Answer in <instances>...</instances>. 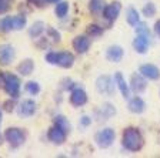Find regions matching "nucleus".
<instances>
[{"label":"nucleus","instance_id":"nucleus-1","mask_svg":"<svg viewBox=\"0 0 160 158\" xmlns=\"http://www.w3.org/2000/svg\"><path fill=\"white\" fill-rule=\"evenodd\" d=\"M122 142H123V147L127 151L132 152H137L142 150L144 144L143 135L134 127H129L123 131V137H122Z\"/></svg>","mask_w":160,"mask_h":158},{"label":"nucleus","instance_id":"nucleus-2","mask_svg":"<svg viewBox=\"0 0 160 158\" xmlns=\"http://www.w3.org/2000/svg\"><path fill=\"white\" fill-rule=\"evenodd\" d=\"M6 93L10 97L17 98L20 93V80L14 74H4V84H3Z\"/></svg>","mask_w":160,"mask_h":158},{"label":"nucleus","instance_id":"nucleus-3","mask_svg":"<svg viewBox=\"0 0 160 158\" xmlns=\"http://www.w3.org/2000/svg\"><path fill=\"white\" fill-rule=\"evenodd\" d=\"M4 138L9 142L12 147H20V145L24 142L26 140V134L20 128H16V127H12V128H7L6 132H4Z\"/></svg>","mask_w":160,"mask_h":158},{"label":"nucleus","instance_id":"nucleus-4","mask_svg":"<svg viewBox=\"0 0 160 158\" xmlns=\"http://www.w3.org/2000/svg\"><path fill=\"white\" fill-rule=\"evenodd\" d=\"M114 138H116V134H114V130L112 128L100 130L96 134V137H94V140H96L97 145L100 148H109L110 145L113 144Z\"/></svg>","mask_w":160,"mask_h":158},{"label":"nucleus","instance_id":"nucleus-5","mask_svg":"<svg viewBox=\"0 0 160 158\" xmlns=\"http://www.w3.org/2000/svg\"><path fill=\"white\" fill-rule=\"evenodd\" d=\"M96 89H97V91L102 93V94L112 96L114 91V83H113V80H112V77L100 76L96 81Z\"/></svg>","mask_w":160,"mask_h":158},{"label":"nucleus","instance_id":"nucleus-6","mask_svg":"<svg viewBox=\"0 0 160 158\" xmlns=\"http://www.w3.org/2000/svg\"><path fill=\"white\" fill-rule=\"evenodd\" d=\"M66 134H67V132L64 131V130H62L60 127L54 125V127H52V128L49 130V134H47V137H49V140L53 142V144L62 145L64 141H66Z\"/></svg>","mask_w":160,"mask_h":158},{"label":"nucleus","instance_id":"nucleus-7","mask_svg":"<svg viewBox=\"0 0 160 158\" xmlns=\"http://www.w3.org/2000/svg\"><path fill=\"white\" fill-rule=\"evenodd\" d=\"M17 111L20 117H32L36 113V103L33 100H23L20 103Z\"/></svg>","mask_w":160,"mask_h":158},{"label":"nucleus","instance_id":"nucleus-8","mask_svg":"<svg viewBox=\"0 0 160 158\" xmlns=\"http://www.w3.org/2000/svg\"><path fill=\"white\" fill-rule=\"evenodd\" d=\"M120 10H122V6H120L119 2H114L112 4H107L103 9V16L104 19H107L109 22H114V20L119 17Z\"/></svg>","mask_w":160,"mask_h":158},{"label":"nucleus","instance_id":"nucleus-9","mask_svg":"<svg viewBox=\"0 0 160 158\" xmlns=\"http://www.w3.org/2000/svg\"><path fill=\"white\" fill-rule=\"evenodd\" d=\"M14 49L10 44H4L0 47V64L3 66H9L10 63L13 61L14 59Z\"/></svg>","mask_w":160,"mask_h":158},{"label":"nucleus","instance_id":"nucleus-10","mask_svg":"<svg viewBox=\"0 0 160 158\" xmlns=\"http://www.w3.org/2000/svg\"><path fill=\"white\" fill-rule=\"evenodd\" d=\"M70 103L74 107H82L87 103V94L83 89H74L70 94Z\"/></svg>","mask_w":160,"mask_h":158},{"label":"nucleus","instance_id":"nucleus-11","mask_svg":"<svg viewBox=\"0 0 160 158\" xmlns=\"http://www.w3.org/2000/svg\"><path fill=\"white\" fill-rule=\"evenodd\" d=\"M149 43H150V37L144 36V34H137L136 39L133 40V49L136 50L140 54H144L149 49Z\"/></svg>","mask_w":160,"mask_h":158},{"label":"nucleus","instance_id":"nucleus-12","mask_svg":"<svg viewBox=\"0 0 160 158\" xmlns=\"http://www.w3.org/2000/svg\"><path fill=\"white\" fill-rule=\"evenodd\" d=\"M140 74L149 80H157L160 77V70L154 64H143L140 67Z\"/></svg>","mask_w":160,"mask_h":158},{"label":"nucleus","instance_id":"nucleus-13","mask_svg":"<svg viewBox=\"0 0 160 158\" xmlns=\"http://www.w3.org/2000/svg\"><path fill=\"white\" fill-rule=\"evenodd\" d=\"M146 77H143L142 74H133L132 80H130V89L133 90L134 93H142L146 90Z\"/></svg>","mask_w":160,"mask_h":158},{"label":"nucleus","instance_id":"nucleus-14","mask_svg":"<svg viewBox=\"0 0 160 158\" xmlns=\"http://www.w3.org/2000/svg\"><path fill=\"white\" fill-rule=\"evenodd\" d=\"M57 66L63 67V69H70L74 64V56L69 51L57 53Z\"/></svg>","mask_w":160,"mask_h":158},{"label":"nucleus","instance_id":"nucleus-15","mask_svg":"<svg viewBox=\"0 0 160 158\" xmlns=\"http://www.w3.org/2000/svg\"><path fill=\"white\" fill-rule=\"evenodd\" d=\"M90 47V39L86 36H77L76 39L73 40V49L76 50L79 54H83L89 50Z\"/></svg>","mask_w":160,"mask_h":158},{"label":"nucleus","instance_id":"nucleus-16","mask_svg":"<svg viewBox=\"0 0 160 158\" xmlns=\"http://www.w3.org/2000/svg\"><path fill=\"white\" fill-rule=\"evenodd\" d=\"M106 57L112 63H119L123 59V49L120 46H110L106 51Z\"/></svg>","mask_w":160,"mask_h":158},{"label":"nucleus","instance_id":"nucleus-17","mask_svg":"<svg viewBox=\"0 0 160 158\" xmlns=\"http://www.w3.org/2000/svg\"><path fill=\"white\" fill-rule=\"evenodd\" d=\"M114 81H116L117 87H119L120 93H122V96H123L124 98H129L130 97V89H129V86H127L126 80H124L123 76H122V73H116V76H114Z\"/></svg>","mask_w":160,"mask_h":158},{"label":"nucleus","instance_id":"nucleus-18","mask_svg":"<svg viewBox=\"0 0 160 158\" xmlns=\"http://www.w3.org/2000/svg\"><path fill=\"white\" fill-rule=\"evenodd\" d=\"M144 108H146V104H144V101L140 97H134V98H132L129 101V110L132 113H134V114L143 113Z\"/></svg>","mask_w":160,"mask_h":158},{"label":"nucleus","instance_id":"nucleus-19","mask_svg":"<svg viewBox=\"0 0 160 158\" xmlns=\"http://www.w3.org/2000/svg\"><path fill=\"white\" fill-rule=\"evenodd\" d=\"M33 70H34V63H33V60H30V59L23 60V61L17 66V71H19L22 76H30V74L33 73Z\"/></svg>","mask_w":160,"mask_h":158},{"label":"nucleus","instance_id":"nucleus-20","mask_svg":"<svg viewBox=\"0 0 160 158\" xmlns=\"http://www.w3.org/2000/svg\"><path fill=\"white\" fill-rule=\"evenodd\" d=\"M44 23L43 22H34L33 24H32V27L29 29V36L32 37V39H36V37L42 36V33L44 31Z\"/></svg>","mask_w":160,"mask_h":158},{"label":"nucleus","instance_id":"nucleus-21","mask_svg":"<svg viewBox=\"0 0 160 158\" xmlns=\"http://www.w3.org/2000/svg\"><path fill=\"white\" fill-rule=\"evenodd\" d=\"M126 19H127V23H129L130 26H136V24L140 22L139 12H137L134 7H129V9H127V13H126Z\"/></svg>","mask_w":160,"mask_h":158},{"label":"nucleus","instance_id":"nucleus-22","mask_svg":"<svg viewBox=\"0 0 160 158\" xmlns=\"http://www.w3.org/2000/svg\"><path fill=\"white\" fill-rule=\"evenodd\" d=\"M10 23H12V30H20L26 26V17L24 16H10Z\"/></svg>","mask_w":160,"mask_h":158},{"label":"nucleus","instance_id":"nucleus-23","mask_svg":"<svg viewBox=\"0 0 160 158\" xmlns=\"http://www.w3.org/2000/svg\"><path fill=\"white\" fill-rule=\"evenodd\" d=\"M69 12V3L67 2H59L54 9V13H56L57 17H64Z\"/></svg>","mask_w":160,"mask_h":158},{"label":"nucleus","instance_id":"nucleus-24","mask_svg":"<svg viewBox=\"0 0 160 158\" xmlns=\"http://www.w3.org/2000/svg\"><path fill=\"white\" fill-rule=\"evenodd\" d=\"M54 125L60 127V128L64 130L66 132L70 131V122L67 121L66 118H64L63 115H57V117H54Z\"/></svg>","mask_w":160,"mask_h":158},{"label":"nucleus","instance_id":"nucleus-25","mask_svg":"<svg viewBox=\"0 0 160 158\" xmlns=\"http://www.w3.org/2000/svg\"><path fill=\"white\" fill-rule=\"evenodd\" d=\"M89 9H90V12H93V13L103 12V9H104V0H90Z\"/></svg>","mask_w":160,"mask_h":158},{"label":"nucleus","instance_id":"nucleus-26","mask_svg":"<svg viewBox=\"0 0 160 158\" xmlns=\"http://www.w3.org/2000/svg\"><path fill=\"white\" fill-rule=\"evenodd\" d=\"M100 113L103 114L104 120L109 118V117H112V115L116 114V108H114L112 104H109V103H106V104L102 105V110H100Z\"/></svg>","mask_w":160,"mask_h":158},{"label":"nucleus","instance_id":"nucleus-27","mask_svg":"<svg viewBox=\"0 0 160 158\" xmlns=\"http://www.w3.org/2000/svg\"><path fill=\"white\" fill-rule=\"evenodd\" d=\"M87 34L92 37H97L100 34H103V29L100 26H97V24H89L87 26Z\"/></svg>","mask_w":160,"mask_h":158},{"label":"nucleus","instance_id":"nucleus-28","mask_svg":"<svg viewBox=\"0 0 160 158\" xmlns=\"http://www.w3.org/2000/svg\"><path fill=\"white\" fill-rule=\"evenodd\" d=\"M26 90L27 93H30L32 96H36V94H39L40 93V86H39V83L36 81H29L26 84Z\"/></svg>","mask_w":160,"mask_h":158},{"label":"nucleus","instance_id":"nucleus-29","mask_svg":"<svg viewBox=\"0 0 160 158\" xmlns=\"http://www.w3.org/2000/svg\"><path fill=\"white\" fill-rule=\"evenodd\" d=\"M142 12H143V14L146 17H153L154 14H156V6H154L153 3H147V4H144Z\"/></svg>","mask_w":160,"mask_h":158},{"label":"nucleus","instance_id":"nucleus-30","mask_svg":"<svg viewBox=\"0 0 160 158\" xmlns=\"http://www.w3.org/2000/svg\"><path fill=\"white\" fill-rule=\"evenodd\" d=\"M136 33L137 34H144V36H149L150 37V30H149V27L146 26V23H137L136 24Z\"/></svg>","mask_w":160,"mask_h":158},{"label":"nucleus","instance_id":"nucleus-31","mask_svg":"<svg viewBox=\"0 0 160 158\" xmlns=\"http://www.w3.org/2000/svg\"><path fill=\"white\" fill-rule=\"evenodd\" d=\"M46 61H49L50 64H56L57 63V53L56 51H50L46 54Z\"/></svg>","mask_w":160,"mask_h":158},{"label":"nucleus","instance_id":"nucleus-32","mask_svg":"<svg viewBox=\"0 0 160 158\" xmlns=\"http://www.w3.org/2000/svg\"><path fill=\"white\" fill-rule=\"evenodd\" d=\"M10 0H0V14H3L6 13L7 10H9L10 7Z\"/></svg>","mask_w":160,"mask_h":158},{"label":"nucleus","instance_id":"nucleus-33","mask_svg":"<svg viewBox=\"0 0 160 158\" xmlns=\"http://www.w3.org/2000/svg\"><path fill=\"white\" fill-rule=\"evenodd\" d=\"M80 124L83 125V127H87L89 124H92V118H89V117H82V120H80Z\"/></svg>","mask_w":160,"mask_h":158},{"label":"nucleus","instance_id":"nucleus-34","mask_svg":"<svg viewBox=\"0 0 160 158\" xmlns=\"http://www.w3.org/2000/svg\"><path fill=\"white\" fill-rule=\"evenodd\" d=\"M30 3L37 4V6H43V3H46V0H29Z\"/></svg>","mask_w":160,"mask_h":158},{"label":"nucleus","instance_id":"nucleus-35","mask_svg":"<svg viewBox=\"0 0 160 158\" xmlns=\"http://www.w3.org/2000/svg\"><path fill=\"white\" fill-rule=\"evenodd\" d=\"M154 31H156V34H159L160 36V20L159 22H156V24H154Z\"/></svg>","mask_w":160,"mask_h":158},{"label":"nucleus","instance_id":"nucleus-36","mask_svg":"<svg viewBox=\"0 0 160 158\" xmlns=\"http://www.w3.org/2000/svg\"><path fill=\"white\" fill-rule=\"evenodd\" d=\"M47 3H59L60 0H46Z\"/></svg>","mask_w":160,"mask_h":158},{"label":"nucleus","instance_id":"nucleus-37","mask_svg":"<svg viewBox=\"0 0 160 158\" xmlns=\"http://www.w3.org/2000/svg\"><path fill=\"white\" fill-rule=\"evenodd\" d=\"M0 122H2V111H0Z\"/></svg>","mask_w":160,"mask_h":158}]
</instances>
